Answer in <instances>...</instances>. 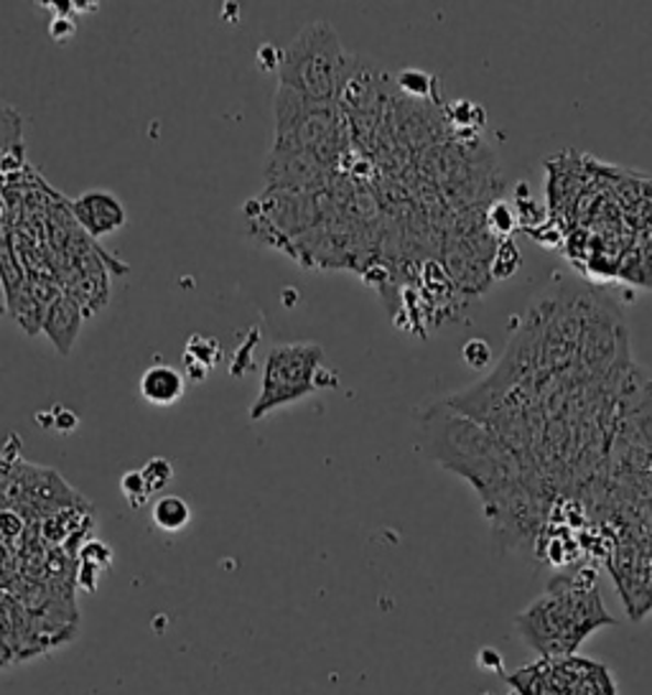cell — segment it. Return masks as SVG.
<instances>
[{"label": "cell", "instance_id": "8", "mask_svg": "<svg viewBox=\"0 0 652 695\" xmlns=\"http://www.w3.org/2000/svg\"><path fill=\"white\" fill-rule=\"evenodd\" d=\"M15 492L39 512H56L79 500L75 489L67 487V481L59 474L52 469H39V466H23L15 477Z\"/></svg>", "mask_w": 652, "mask_h": 695}, {"label": "cell", "instance_id": "13", "mask_svg": "<svg viewBox=\"0 0 652 695\" xmlns=\"http://www.w3.org/2000/svg\"><path fill=\"white\" fill-rule=\"evenodd\" d=\"M151 518L153 525L163 530V533H178V530H184L192 522V507L186 504L182 497L163 495L161 500L153 504Z\"/></svg>", "mask_w": 652, "mask_h": 695}, {"label": "cell", "instance_id": "6", "mask_svg": "<svg viewBox=\"0 0 652 695\" xmlns=\"http://www.w3.org/2000/svg\"><path fill=\"white\" fill-rule=\"evenodd\" d=\"M334 169L326 166L319 155L306 151L271 149L265 159L268 189L324 194L329 192Z\"/></svg>", "mask_w": 652, "mask_h": 695}, {"label": "cell", "instance_id": "14", "mask_svg": "<svg viewBox=\"0 0 652 695\" xmlns=\"http://www.w3.org/2000/svg\"><path fill=\"white\" fill-rule=\"evenodd\" d=\"M120 492L126 495V500H128L130 507H133V510H141V507L149 502V497H151V489H149V485H145L143 471H126V474H122Z\"/></svg>", "mask_w": 652, "mask_h": 695}, {"label": "cell", "instance_id": "15", "mask_svg": "<svg viewBox=\"0 0 652 695\" xmlns=\"http://www.w3.org/2000/svg\"><path fill=\"white\" fill-rule=\"evenodd\" d=\"M434 85V77L426 75V72H419V69H405L398 75V87L403 89L405 95L415 97V100H423V97L431 95V87Z\"/></svg>", "mask_w": 652, "mask_h": 695}, {"label": "cell", "instance_id": "9", "mask_svg": "<svg viewBox=\"0 0 652 695\" xmlns=\"http://www.w3.org/2000/svg\"><path fill=\"white\" fill-rule=\"evenodd\" d=\"M72 215L82 225V230L93 237L110 235L126 225V207L118 196L105 189H89L72 199Z\"/></svg>", "mask_w": 652, "mask_h": 695}, {"label": "cell", "instance_id": "19", "mask_svg": "<svg viewBox=\"0 0 652 695\" xmlns=\"http://www.w3.org/2000/svg\"><path fill=\"white\" fill-rule=\"evenodd\" d=\"M75 21L69 19V15H56V19L52 21V26H48V36H52L56 44H64V41H69L72 36H75Z\"/></svg>", "mask_w": 652, "mask_h": 695}, {"label": "cell", "instance_id": "12", "mask_svg": "<svg viewBox=\"0 0 652 695\" xmlns=\"http://www.w3.org/2000/svg\"><path fill=\"white\" fill-rule=\"evenodd\" d=\"M219 357H222V351H219L217 339L197 334V337H192L189 341H186L184 365H186V370H189L192 380L202 382L204 378H207V372L219 362Z\"/></svg>", "mask_w": 652, "mask_h": 695}, {"label": "cell", "instance_id": "1", "mask_svg": "<svg viewBox=\"0 0 652 695\" xmlns=\"http://www.w3.org/2000/svg\"><path fill=\"white\" fill-rule=\"evenodd\" d=\"M611 625H617V619L605 609L589 571L553 578L548 591L515 617L520 637L541 658L576 655L586 637Z\"/></svg>", "mask_w": 652, "mask_h": 695}, {"label": "cell", "instance_id": "3", "mask_svg": "<svg viewBox=\"0 0 652 695\" xmlns=\"http://www.w3.org/2000/svg\"><path fill=\"white\" fill-rule=\"evenodd\" d=\"M347 128L339 102L312 100L281 85L275 89L273 149L314 153L326 166L337 169L347 151Z\"/></svg>", "mask_w": 652, "mask_h": 695}, {"label": "cell", "instance_id": "4", "mask_svg": "<svg viewBox=\"0 0 652 695\" xmlns=\"http://www.w3.org/2000/svg\"><path fill=\"white\" fill-rule=\"evenodd\" d=\"M322 359L324 349L314 341H293V345H279L268 351L263 385H260V395L250 408V419H265L275 408L296 403V400L319 390L316 378L322 372Z\"/></svg>", "mask_w": 652, "mask_h": 695}, {"label": "cell", "instance_id": "7", "mask_svg": "<svg viewBox=\"0 0 652 695\" xmlns=\"http://www.w3.org/2000/svg\"><path fill=\"white\" fill-rule=\"evenodd\" d=\"M322 194L301 192H275L268 189L263 199H258V215L265 227L279 237H291L293 232H312L322 217Z\"/></svg>", "mask_w": 652, "mask_h": 695}, {"label": "cell", "instance_id": "20", "mask_svg": "<svg viewBox=\"0 0 652 695\" xmlns=\"http://www.w3.org/2000/svg\"><path fill=\"white\" fill-rule=\"evenodd\" d=\"M77 415L72 411H64V408H56L54 415H52V428L56 433H62V436H67V433H72L77 428Z\"/></svg>", "mask_w": 652, "mask_h": 695}, {"label": "cell", "instance_id": "2", "mask_svg": "<svg viewBox=\"0 0 652 695\" xmlns=\"http://www.w3.org/2000/svg\"><path fill=\"white\" fill-rule=\"evenodd\" d=\"M352 54L345 52L329 21H314L283 46L279 69L281 87L322 102H339Z\"/></svg>", "mask_w": 652, "mask_h": 695}, {"label": "cell", "instance_id": "16", "mask_svg": "<svg viewBox=\"0 0 652 695\" xmlns=\"http://www.w3.org/2000/svg\"><path fill=\"white\" fill-rule=\"evenodd\" d=\"M143 479H145V485H149V489H151V495L153 492H161V489H166L169 487V481L174 479V466H171V461L169 459H151L149 464L143 466Z\"/></svg>", "mask_w": 652, "mask_h": 695}, {"label": "cell", "instance_id": "5", "mask_svg": "<svg viewBox=\"0 0 652 695\" xmlns=\"http://www.w3.org/2000/svg\"><path fill=\"white\" fill-rule=\"evenodd\" d=\"M515 695H617L609 670L576 655L543 658L508 675Z\"/></svg>", "mask_w": 652, "mask_h": 695}, {"label": "cell", "instance_id": "11", "mask_svg": "<svg viewBox=\"0 0 652 695\" xmlns=\"http://www.w3.org/2000/svg\"><path fill=\"white\" fill-rule=\"evenodd\" d=\"M141 395L151 405H174L184 395V374L169 365H153L141 378Z\"/></svg>", "mask_w": 652, "mask_h": 695}, {"label": "cell", "instance_id": "18", "mask_svg": "<svg viewBox=\"0 0 652 695\" xmlns=\"http://www.w3.org/2000/svg\"><path fill=\"white\" fill-rule=\"evenodd\" d=\"M256 59L263 72H279L283 62V48H273L271 44H263L258 48Z\"/></svg>", "mask_w": 652, "mask_h": 695}, {"label": "cell", "instance_id": "10", "mask_svg": "<svg viewBox=\"0 0 652 695\" xmlns=\"http://www.w3.org/2000/svg\"><path fill=\"white\" fill-rule=\"evenodd\" d=\"M82 322H85V314H82V306L72 296H62L54 301L46 311L44 318V332L46 337L52 339V345L62 351V355H69L72 347H75L77 334L82 329Z\"/></svg>", "mask_w": 652, "mask_h": 695}, {"label": "cell", "instance_id": "17", "mask_svg": "<svg viewBox=\"0 0 652 695\" xmlns=\"http://www.w3.org/2000/svg\"><path fill=\"white\" fill-rule=\"evenodd\" d=\"M110 561H112L110 547L102 545V543H97V541L87 543L85 551H82V566H87V568L105 571V568L110 566Z\"/></svg>", "mask_w": 652, "mask_h": 695}]
</instances>
